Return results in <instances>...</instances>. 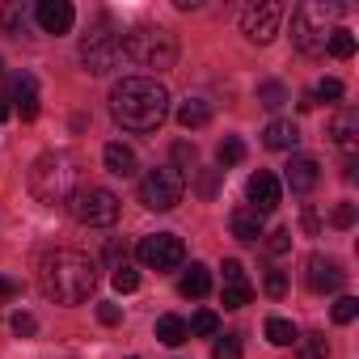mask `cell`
Masks as SVG:
<instances>
[{"label":"cell","instance_id":"6da1fadb","mask_svg":"<svg viewBox=\"0 0 359 359\" xmlns=\"http://www.w3.org/2000/svg\"><path fill=\"white\" fill-rule=\"evenodd\" d=\"M110 114L127 131H156L169 118V89L156 76H123L110 89Z\"/></svg>","mask_w":359,"mask_h":359},{"label":"cell","instance_id":"7a4b0ae2","mask_svg":"<svg viewBox=\"0 0 359 359\" xmlns=\"http://www.w3.org/2000/svg\"><path fill=\"white\" fill-rule=\"evenodd\" d=\"M39 287L55 304H81L97 287V262L81 250H47L39 258Z\"/></svg>","mask_w":359,"mask_h":359},{"label":"cell","instance_id":"3957f363","mask_svg":"<svg viewBox=\"0 0 359 359\" xmlns=\"http://www.w3.org/2000/svg\"><path fill=\"white\" fill-rule=\"evenodd\" d=\"M81 182V169H76V156L55 148V152H43L34 165H30V191L39 203H68L72 191Z\"/></svg>","mask_w":359,"mask_h":359},{"label":"cell","instance_id":"277c9868","mask_svg":"<svg viewBox=\"0 0 359 359\" xmlns=\"http://www.w3.org/2000/svg\"><path fill=\"white\" fill-rule=\"evenodd\" d=\"M342 18V5H325V0H304V5L292 9V43L304 51V55H321L330 34H334V22Z\"/></svg>","mask_w":359,"mask_h":359},{"label":"cell","instance_id":"5b68a950","mask_svg":"<svg viewBox=\"0 0 359 359\" xmlns=\"http://www.w3.org/2000/svg\"><path fill=\"white\" fill-rule=\"evenodd\" d=\"M123 55H131L148 72H169L177 64V39L165 26H135L123 39Z\"/></svg>","mask_w":359,"mask_h":359},{"label":"cell","instance_id":"8992f818","mask_svg":"<svg viewBox=\"0 0 359 359\" xmlns=\"http://www.w3.org/2000/svg\"><path fill=\"white\" fill-rule=\"evenodd\" d=\"M187 195V173H177V165H156L140 177V203L148 212H173Z\"/></svg>","mask_w":359,"mask_h":359},{"label":"cell","instance_id":"52a82bcc","mask_svg":"<svg viewBox=\"0 0 359 359\" xmlns=\"http://www.w3.org/2000/svg\"><path fill=\"white\" fill-rule=\"evenodd\" d=\"M68 212L76 224H89V229H110L118 220V195L106 191V187H76L72 199H68Z\"/></svg>","mask_w":359,"mask_h":359},{"label":"cell","instance_id":"ba28073f","mask_svg":"<svg viewBox=\"0 0 359 359\" xmlns=\"http://www.w3.org/2000/svg\"><path fill=\"white\" fill-rule=\"evenodd\" d=\"M118 60H123V34H114L110 26H93L81 39V64H85V72L106 76L110 68H118Z\"/></svg>","mask_w":359,"mask_h":359},{"label":"cell","instance_id":"9c48e42d","mask_svg":"<svg viewBox=\"0 0 359 359\" xmlns=\"http://www.w3.org/2000/svg\"><path fill=\"white\" fill-rule=\"evenodd\" d=\"M135 254H140V262L148 266V271H177L187 262V245H182V237H173V233H152V237H144L140 245H135Z\"/></svg>","mask_w":359,"mask_h":359},{"label":"cell","instance_id":"30bf717a","mask_svg":"<svg viewBox=\"0 0 359 359\" xmlns=\"http://www.w3.org/2000/svg\"><path fill=\"white\" fill-rule=\"evenodd\" d=\"M279 22H283V5H279V0H258V5H250V9L241 13V30H245V39L258 43V47H266V43L279 34Z\"/></svg>","mask_w":359,"mask_h":359},{"label":"cell","instance_id":"8fae6325","mask_svg":"<svg viewBox=\"0 0 359 359\" xmlns=\"http://www.w3.org/2000/svg\"><path fill=\"white\" fill-rule=\"evenodd\" d=\"M304 279H309V287H313L317 296H325V292H338V287L346 283V271H342V262H338V258L313 254V258L304 262Z\"/></svg>","mask_w":359,"mask_h":359},{"label":"cell","instance_id":"7c38bea8","mask_svg":"<svg viewBox=\"0 0 359 359\" xmlns=\"http://www.w3.org/2000/svg\"><path fill=\"white\" fill-rule=\"evenodd\" d=\"M245 195H250V208L258 212V216H266V212H275L279 208V177L271 173V169H258V173H250V182H245Z\"/></svg>","mask_w":359,"mask_h":359},{"label":"cell","instance_id":"4fadbf2b","mask_svg":"<svg viewBox=\"0 0 359 359\" xmlns=\"http://www.w3.org/2000/svg\"><path fill=\"white\" fill-rule=\"evenodd\" d=\"M34 22L43 26V34H68L72 22H76V9L68 5V0H39Z\"/></svg>","mask_w":359,"mask_h":359},{"label":"cell","instance_id":"5bb4252c","mask_svg":"<svg viewBox=\"0 0 359 359\" xmlns=\"http://www.w3.org/2000/svg\"><path fill=\"white\" fill-rule=\"evenodd\" d=\"M330 140H334V148H342V156H355V148H359V110L355 106H342L330 118Z\"/></svg>","mask_w":359,"mask_h":359},{"label":"cell","instance_id":"9a60e30c","mask_svg":"<svg viewBox=\"0 0 359 359\" xmlns=\"http://www.w3.org/2000/svg\"><path fill=\"white\" fill-rule=\"evenodd\" d=\"M283 182L292 187V195H309L317 182H321V165L313 156H292L283 165Z\"/></svg>","mask_w":359,"mask_h":359},{"label":"cell","instance_id":"2e32d148","mask_svg":"<svg viewBox=\"0 0 359 359\" xmlns=\"http://www.w3.org/2000/svg\"><path fill=\"white\" fill-rule=\"evenodd\" d=\"M5 102H13L26 123L39 118V81H34L30 72H18V76L9 81V97H5Z\"/></svg>","mask_w":359,"mask_h":359},{"label":"cell","instance_id":"e0dca14e","mask_svg":"<svg viewBox=\"0 0 359 359\" xmlns=\"http://www.w3.org/2000/svg\"><path fill=\"white\" fill-rule=\"evenodd\" d=\"M262 144L275 148V152H292V148L300 144V127H296L292 118H275V123L262 131Z\"/></svg>","mask_w":359,"mask_h":359},{"label":"cell","instance_id":"ac0fdd59","mask_svg":"<svg viewBox=\"0 0 359 359\" xmlns=\"http://www.w3.org/2000/svg\"><path fill=\"white\" fill-rule=\"evenodd\" d=\"M102 161H106V169H110L114 177H135V169H140V165H135V152H131L127 144H118V140L102 148Z\"/></svg>","mask_w":359,"mask_h":359},{"label":"cell","instance_id":"d6986e66","mask_svg":"<svg viewBox=\"0 0 359 359\" xmlns=\"http://www.w3.org/2000/svg\"><path fill=\"white\" fill-rule=\"evenodd\" d=\"M229 229H233V237H237V241L254 245V241L262 237V216H258L254 208H237V212L229 216Z\"/></svg>","mask_w":359,"mask_h":359},{"label":"cell","instance_id":"ffe728a7","mask_svg":"<svg viewBox=\"0 0 359 359\" xmlns=\"http://www.w3.org/2000/svg\"><path fill=\"white\" fill-rule=\"evenodd\" d=\"M177 292L191 296V300H203V296L212 292V271H208L203 262H191V271L177 279Z\"/></svg>","mask_w":359,"mask_h":359},{"label":"cell","instance_id":"44dd1931","mask_svg":"<svg viewBox=\"0 0 359 359\" xmlns=\"http://www.w3.org/2000/svg\"><path fill=\"white\" fill-rule=\"evenodd\" d=\"M177 123H182L187 131H199V127L212 123V106H208L203 97H187L182 106H177Z\"/></svg>","mask_w":359,"mask_h":359},{"label":"cell","instance_id":"7402d4cb","mask_svg":"<svg viewBox=\"0 0 359 359\" xmlns=\"http://www.w3.org/2000/svg\"><path fill=\"white\" fill-rule=\"evenodd\" d=\"M191 334H187V321L182 317H173V313H165V317H156V342H165V346H182Z\"/></svg>","mask_w":359,"mask_h":359},{"label":"cell","instance_id":"603a6c76","mask_svg":"<svg viewBox=\"0 0 359 359\" xmlns=\"http://www.w3.org/2000/svg\"><path fill=\"white\" fill-rule=\"evenodd\" d=\"M266 338H271L275 346H292V342L300 338V330H296L287 317H266Z\"/></svg>","mask_w":359,"mask_h":359},{"label":"cell","instance_id":"cb8c5ba5","mask_svg":"<svg viewBox=\"0 0 359 359\" xmlns=\"http://www.w3.org/2000/svg\"><path fill=\"white\" fill-rule=\"evenodd\" d=\"M187 334H199V338H220V317L212 309H199L187 325Z\"/></svg>","mask_w":359,"mask_h":359},{"label":"cell","instance_id":"d4e9b609","mask_svg":"<svg viewBox=\"0 0 359 359\" xmlns=\"http://www.w3.org/2000/svg\"><path fill=\"white\" fill-rule=\"evenodd\" d=\"M216 156H220V165L229 169V165H241L245 161V144L237 140V135H224L220 140V148H216Z\"/></svg>","mask_w":359,"mask_h":359},{"label":"cell","instance_id":"484cf974","mask_svg":"<svg viewBox=\"0 0 359 359\" xmlns=\"http://www.w3.org/2000/svg\"><path fill=\"white\" fill-rule=\"evenodd\" d=\"M325 47H330L334 60H351V55H355V34H351V30H334Z\"/></svg>","mask_w":359,"mask_h":359},{"label":"cell","instance_id":"4316f807","mask_svg":"<svg viewBox=\"0 0 359 359\" xmlns=\"http://www.w3.org/2000/svg\"><path fill=\"white\" fill-rule=\"evenodd\" d=\"M258 102H262L266 110H279V106L287 102V89H283L279 81H262V85H258Z\"/></svg>","mask_w":359,"mask_h":359},{"label":"cell","instance_id":"83f0119b","mask_svg":"<svg viewBox=\"0 0 359 359\" xmlns=\"http://www.w3.org/2000/svg\"><path fill=\"white\" fill-rule=\"evenodd\" d=\"M250 300H254L250 279H245V283H224V309H245Z\"/></svg>","mask_w":359,"mask_h":359},{"label":"cell","instance_id":"f1b7e54d","mask_svg":"<svg viewBox=\"0 0 359 359\" xmlns=\"http://www.w3.org/2000/svg\"><path fill=\"white\" fill-rule=\"evenodd\" d=\"M300 342V359H330V342L321 334H309V338H296Z\"/></svg>","mask_w":359,"mask_h":359},{"label":"cell","instance_id":"f546056e","mask_svg":"<svg viewBox=\"0 0 359 359\" xmlns=\"http://www.w3.org/2000/svg\"><path fill=\"white\" fill-rule=\"evenodd\" d=\"M212 359H241V334H224V338H216Z\"/></svg>","mask_w":359,"mask_h":359},{"label":"cell","instance_id":"4dcf8cb0","mask_svg":"<svg viewBox=\"0 0 359 359\" xmlns=\"http://www.w3.org/2000/svg\"><path fill=\"white\" fill-rule=\"evenodd\" d=\"M355 317H359V300H355V296H338V300H334V321H338V325H351Z\"/></svg>","mask_w":359,"mask_h":359},{"label":"cell","instance_id":"1f68e13d","mask_svg":"<svg viewBox=\"0 0 359 359\" xmlns=\"http://www.w3.org/2000/svg\"><path fill=\"white\" fill-rule=\"evenodd\" d=\"M110 283H114V292H135V287H140V275H135L131 266H118V271L110 275Z\"/></svg>","mask_w":359,"mask_h":359},{"label":"cell","instance_id":"d6a6232c","mask_svg":"<svg viewBox=\"0 0 359 359\" xmlns=\"http://www.w3.org/2000/svg\"><path fill=\"white\" fill-rule=\"evenodd\" d=\"M313 97H317V102H338V97H342V81L325 76V81H321V85L313 89Z\"/></svg>","mask_w":359,"mask_h":359},{"label":"cell","instance_id":"836d02e7","mask_svg":"<svg viewBox=\"0 0 359 359\" xmlns=\"http://www.w3.org/2000/svg\"><path fill=\"white\" fill-rule=\"evenodd\" d=\"M266 250H271L275 258H279V254H287V250H292V229H275V233L266 237Z\"/></svg>","mask_w":359,"mask_h":359},{"label":"cell","instance_id":"e575fe53","mask_svg":"<svg viewBox=\"0 0 359 359\" xmlns=\"http://www.w3.org/2000/svg\"><path fill=\"white\" fill-rule=\"evenodd\" d=\"M266 296L271 300H283L287 296V275L283 271H266Z\"/></svg>","mask_w":359,"mask_h":359},{"label":"cell","instance_id":"d590c367","mask_svg":"<svg viewBox=\"0 0 359 359\" xmlns=\"http://www.w3.org/2000/svg\"><path fill=\"white\" fill-rule=\"evenodd\" d=\"M9 325H13V334H18V338H34V334H39V321H34L30 313H13V321H9Z\"/></svg>","mask_w":359,"mask_h":359},{"label":"cell","instance_id":"8d00e7d4","mask_svg":"<svg viewBox=\"0 0 359 359\" xmlns=\"http://www.w3.org/2000/svg\"><path fill=\"white\" fill-rule=\"evenodd\" d=\"M0 22H5V30H9V34H22V26H26V13H22L18 5H9L5 13H0Z\"/></svg>","mask_w":359,"mask_h":359},{"label":"cell","instance_id":"74e56055","mask_svg":"<svg viewBox=\"0 0 359 359\" xmlns=\"http://www.w3.org/2000/svg\"><path fill=\"white\" fill-rule=\"evenodd\" d=\"M173 156L182 161V165H177V173H182V169H191V165H195V156H199V152H195V144H187V140H177V144H173Z\"/></svg>","mask_w":359,"mask_h":359},{"label":"cell","instance_id":"f35d334b","mask_svg":"<svg viewBox=\"0 0 359 359\" xmlns=\"http://www.w3.org/2000/svg\"><path fill=\"white\" fill-rule=\"evenodd\" d=\"M330 220H334V229H351L355 224V203H338Z\"/></svg>","mask_w":359,"mask_h":359},{"label":"cell","instance_id":"ab89813d","mask_svg":"<svg viewBox=\"0 0 359 359\" xmlns=\"http://www.w3.org/2000/svg\"><path fill=\"white\" fill-rule=\"evenodd\" d=\"M97 321H102V325H118V321H123V309L110 304V300H102V304H97Z\"/></svg>","mask_w":359,"mask_h":359},{"label":"cell","instance_id":"60d3db41","mask_svg":"<svg viewBox=\"0 0 359 359\" xmlns=\"http://www.w3.org/2000/svg\"><path fill=\"white\" fill-rule=\"evenodd\" d=\"M220 271H224V283H245V266H241L237 258H224Z\"/></svg>","mask_w":359,"mask_h":359},{"label":"cell","instance_id":"b9f144b4","mask_svg":"<svg viewBox=\"0 0 359 359\" xmlns=\"http://www.w3.org/2000/svg\"><path fill=\"white\" fill-rule=\"evenodd\" d=\"M304 229H309L313 237H317V229H321V220H317V212H313V208H304Z\"/></svg>","mask_w":359,"mask_h":359},{"label":"cell","instance_id":"7bdbcfd3","mask_svg":"<svg viewBox=\"0 0 359 359\" xmlns=\"http://www.w3.org/2000/svg\"><path fill=\"white\" fill-rule=\"evenodd\" d=\"M0 296H18V283H9V279H0Z\"/></svg>","mask_w":359,"mask_h":359},{"label":"cell","instance_id":"ee69618b","mask_svg":"<svg viewBox=\"0 0 359 359\" xmlns=\"http://www.w3.org/2000/svg\"><path fill=\"white\" fill-rule=\"evenodd\" d=\"M9 114H13V106H9V102H5V97H0V123H5V118H9Z\"/></svg>","mask_w":359,"mask_h":359}]
</instances>
